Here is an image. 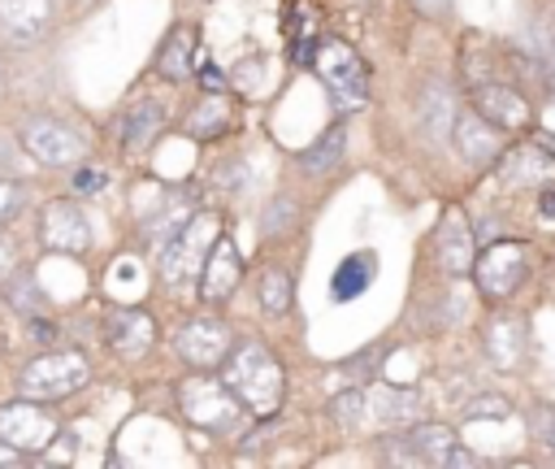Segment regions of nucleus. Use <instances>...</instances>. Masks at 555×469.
I'll list each match as a JSON object with an SVG mask.
<instances>
[{"instance_id": "f257e3e1", "label": "nucleus", "mask_w": 555, "mask_h": 469, "mask_svg": "<svg viewBox=\"0 0 555 469\" xmlns=\"http://www.w3.org/2000/svg\"><path fill=\"white\" fill-rule=\"evenodd\" d=\"M221 378H225V386L243 400V408H247L251 417L269 421V417L282 408L286 373H282V365L269 356L264 343H256V339L234 343V352L221 360Z\"/></svg>"}, {"instance_id": "f03ea898", "label": "nucleus", "mask_w": 555, "mask_h": 469, "mask_svg": "<svg viewBox=\"0 0 555 469\" xmlns=\"http://www.w3.org/2000/svg\"><path fill=\"white\" fill-rule=\"evenodd\" d=\"M178 408L191 426L225 434L243 421V400L225 386V378H208V373H191L178 382Z\"/></svg>"}, {"instance_id": "7ed1b4c3", "label": "nucleus", "mask_w": 555, "mask_h": 469, "mask_svg": "<svg viewBox=\"0 0 555 469\" xmlns=\"http://www.w3.org/2000/svg\"><path fill=\"white\" fill-rule=\"evenodd\" d=\"M217 239H221V217L217 213H191V221L160 248V278L173 282V287L199 278Z\"/></svg>"}, {"instance_id": "20e7f679", "label": "nucleus", "mask_w": 555, "mask_h": 469, "mask_svg": "<svg viewBox=\"0 0 555 469\" xmlns=\"http://www.w3.org/2000/svg\"><path fill=\"white\" fill-rule=\"evenodd\" d=\"M312 65H317L321 83L330 87L338 113H356V109L369 104V74H364V61L356 56L351 43H343V39H325V43L317 48Z\"/></svg>"}, {"instance_id": "39448f33", "label": "nucleus", "mask_w": 555, "mask_h": 469, "mask_svg": "<svg viewBox=\"0 0 555 469\" xmlns=\"http://www.w3.org/2000/svg\"><path fill=\"white\" fill-rule=\"evenodd\" d=\"M87 378H91V365L82 352H43L17 373V391L43 404V400H65Z\"/></svg>"}, {"instance_id": "423d86ee", "label": "nucleus", "mask_w": 555, "mask_h": 469, "mask_svg": "<svg viewBox=\"0 0 555 469\" xmlns=\"http://www.w3.org/2000/svg\"><path fill=\"white\" fill-rule=\"evenodd\" d=\"M529 274V243L520 239H494L477 265H473V278H477V291L490 300V304H503L512 300V291L525 282Z\"/></svg>"}, {"instance_id": "0eeeda50", "label": "nucleus", "mask_w": 555, "mask_h": 469, "mask_svg": "<svg viewBox=\"0 0 555 469\" xmlns=\"http://www.w3.org/2000/svg\"><path fill=\"white\" fill-rule=\"evenodd\" d=\"M56 434H61L56 417L48 408H39V400H30V395H22V400H13V404L0 408V439H9L26 456L48 452L56 443Z\"/></svg>"}, {"instance_id": "6e6552de", "label": "nucleus", "mask_w": 555, "mask_h": 469, "mask_svg": "<svg viewBox=\"0 0 555 469\" xmlns=\"http://www.w3.org/2000/svg\"><path fill=\"white\" fill-rule=\"evenodd\" d=\"M22 148H26L39 165H78V161L87 156L82 135H78L69 122L48 117V113H39V117H30V122L22 126Z\"/></svg>"}, {"instance_id": "1a4fd4ad", "label": "nucleus", "mask_w": 555, "mask_h": 469, "mask_svg": "<svg viewBox=\"0 0 555 469\" xmlns=\"http://www.w3.org/2000/svg\"><path fill=\"white\" fill-rule=\"evenodd\" d=\"M173 352L191 365V369H217L230 352H234V334L221 317H191L186 326H178L173 334Z\"/></svg>"}, {"instance_id": "9d476101", "label": "nucleus", "mask_w": 555, "mask_h": 469, "mask_svg": "<svg viewBox=\"0 0 555 469\" xmlns=\"http://www.w3.org/2000/svg\"><path fill=\"white\" fill-rule=\"evenodd\" d=\"M468 104L486 122H494L503 135H520V130L533 126V109H529V100L512 83H477L473 96H468Z\"/></svg>"}, {"instance_id": "9b49d317", "label": "nucleus", "mask_w": 555, "mask_h": 469, "mask_svg": "<svg viewBox=\"0 0 555 469\" xmlns=\"http://www.w3.org/2000/svg\"><path fill=\"white\" fill-rule=\"evenodd\" d=\"M473 243H477V234H473L464 208H460V204H447L442 217H438V230H434V256H438V265H442L451 278L473 274V265H477Z\"/></svg>"}, {"instance_id": "f8f14e48", "label": "nucleus", "mask_w": 555, "mask_h": 469, "mask_svg": "<svg viewBox=\"0 0 555 469\" xmlns=\"http://www.w3.org/2000/svg\"><path fill=\"white\" fill-rule=\"evenodd\" d=\"M39 239H43V248H52V252L78 256V252H87V243H91V226H87L82 208H78L69 195H61V200H48V204H43V213H39Z\"/></svg>"}, {"instance_id": "ddd939ff", "label": "nucleus", "mask_w": 555, "mask_h": 469, "mask_svg": "<svg viewBox=\"0 0 555 469\" xmlns=\"http://www.w3.org/2000/svg\"><path fill=\"white\" fill-rule=\"evenodd\" d=\"M238 282H243V256H238L234 239L221 234V239L212 243L204 269H199V300H204V304H225Z\"/></svg>"}, {"instance_id": "4468645a", "label": "nucleus", "mask_w": 555, "mask_h": 469, "mask_svg": "<svg viewBox=\"0 0 555 469\" xmlns=\"http://www.w3.org/2000/svg\"><path fill=\"white\" fill-rule=\"evenodd\" d=\"M104 334H108V347H113L117 356L139 360V356H147L152 343H156V321H152V313H143V308H113L108 321H104Z\"/></svg>"}, {"instance_id": "2eb2a0df", "label": "nucleus", "mask_w": 555, "mask_h": 469, "mask_svg": "<svg viewBox=\"0 0 555 469\" xmlns=\"http://www.w3.org/2000/svg\"><path fill=\"white\" fill-rule=\"evenodd\" d=\"M451 135H455V148H460V156L468 165H490L503 152V130L494 122H486L473 104L464 113H455V130Z\"/></svg>"}, {"instance_id": "dca6fc26", "label": "nucleus", "mask_w": 555, "mask_h": 469, "mask_svg": "<svg viewBox=\"0 0 555 469\" xmlns=\"http://www.w3.org/2000/svg\"><path fill=\"white\" fill-rule=\"evenodd\" d=\"M195 52H199V30H195L191 22L173 26V30L160 39V48H156V74H160L165 83H182V78H191V69H195Z\"/></svg>"}, {"instance_id": "f3484780", "label": "nucleus", "mask_w": 555, "mask_h": 469, "mask_svg": "<svg viewBox=\"0 0 555 469\" xmlns=\"http://www.w3.org/2000/svg\"><path fill=\"white\" fill-rule=\"evenodd\" d=\"M52 26V0H0V30L17 43H30L48 35Z\"/></svg>"}, {"instance_id": "a211bd4d", "label": "nucleus", "mask_w": 555, "mask_h": 469, "mask_svg": "<svg viewBox=\"0 0 555 469\" xmlns=\"http://www.w3.org/2000/svg\"><path fill=\"white\" fill-rule=\"evenodd\" d=\"M551 169H555V161H551V148H546V143L512 148L507 156H499V178L512 182V187H520V182H538V178H546Z\"/></svg>"}, {"instance_id": "6ab92c4d", "label": "nucleus", "mask_w": 555, "mask_h": 469, "mask_svg": "<svg viewBox=\"0 0 555 469\" xmlns=\"http://www.w3.org/2000/svg\"><path fill=\"white\" fill-rule=\"evenodd\" d=\"M408 439H412V452L421 465H451V456L460 452V434L442 421H421L408 430Z\"/></svg>"}, {"instance_id": "aec40b11", "label": "nucleus", "mask_w": 555, "mask_h": 469, "mask_svg": "<svg viewBox=\"0 0 555 469\" xmlns=\"http://www.w3.org/2000/svg\"><path fill=\"white\" fill-rule=\"evenodd\" d=\"M160 130H165V109L152 104V100H139V104L126 109V117L117 122V135H121V148H126V152L147 148Z\"/></svg>"}, {"instance_id": "412c9836", "label": "nucleus", "mask_w": 555, "mask_h": 469, "mask_svg": "<svg viewBox=\"0 0 555 469\" xmlns=\"http://www.w3.org/2000/svg\"><path fill=\"white\" fill-rule=\"evenodd\" d=\"M486 352L499 369H516L520 356H525V321L520 317H499L486 330Z\"/></svg>"}, {"instance_id": "4be33fe9", "label": "nucleus", "mask_w": 555, "mask_h": 469, "mask_svg": "<svg viewBox=\"0 0 555 469\" xmlns=\"http://www.w3.org/2000/svg\"><path fill=\"white\" fill-rule=\"evenodd\" d=\"M373 274H377V256L373 252H351L338 269H334V278H330V295L343 304V300H356V295H364V287L373 282Z\"/></svg>"}, {"instance_id": "5701e85b", "label": "nucleus", "mask_w": 555, "mask_h": 469, "mask_svg": "<svg viewBox=\"0 0 555 469\" xmlns=\"http://www.w3.org/2000/svg\"><path fill=\"white\" fill-rule=\"evenodd\" d=\"M343 156H347V130L343 126H330L312 148L299 152V169L304 174H334L343 165Z\"/></svg>"}, {"instance_id": "b1692460", "label": "nucleus", "mask_w": 555, "mask_h": 469, "mask_svg": "<svg viewBox=\"0 0 555 469\" xmlns=\"http://www.w3.org/2000/svg\"><path fill=\"white\" fill-rule=\"evenodd\" d=\"M230 126V104H225V91H204V100L186 113V135L195 139H212Z\"/></svg>"}, {"instance_id": "393cba45", "label": "nucleus", "mask_w": 555, "mask_h": 469, "mask_svg": "<svg viewBox=\"0 0 555 469\" xmlns=\"http://www.w3.org/2000/svg\"><path fill=\"white\" fill-rule=\"evenodd\" d=\"M191 213H195V208H191L182 195H169V200L160 204V213H147V217H143V234H147V243L165 248V243L191 221Z\"/></svg>"}, {"instance_id": "a878e982", "label": "nucleus", "mask_w": 555, "mask_h": 469, "mask_svg": "<svg viewBox=\"0 0 555 469\" xmlns=\"http://www.w3.org/2000/svg\"><path fill=\"white\" fill-rule=\"evenodd\" d=\"M421 122L429 135H451L455 130V113H451V96L442 83H429V91L421 96Z\"/></svg>"}, {"instance_id": "bb28decb", "label": "nucleus", "mask_w": 555, "mask_h": 469, "mask_svg": "<svg viewBox=\"0 0 555 469\" xmlns=\"http://www.w3.org/2000/svg\"><path fill=\"white\" fill-rule=\"evenodd\" d=\"M4 300H9L17 313H26V317H35V313L43 308V291H39V282H35L30 269H13V274L4 278Z\"/></svg>"}, {"instance_id": "cd10ccee", "label": "nucleus", "mask_w": 555, "mask_h": 469, "mask_svg": "<svg viewBox=\"0 0 555 469\" xmlns=\"http://www.w3.org/2000/svg\"><path fill=\"white\" fill-rule=\"evenodd\" d=\"M291 300H295V287H291V278H286V269H264L260 274V308L269 313V317H282L286 308H291Z\"/></svg>"}, {"instance_id": "c85d7f7f", "label": "nucleus", "mask_w": 555, "mask_h": 469, "mask_svg": "<svg viewBox=\"0 0 555 469\" xmlns=\"http://www.w3.org/2000/svg\"><path fill=\"white\" fill-rule=\"evenodd\" d=\"M373 417H382L386 426H395V421H408L412 413H416V395L412 391H395V386H382L377 395H373Z\"/></svg>"}, {"instance_id": "c756f323", "label": "nucleus", "mask_w": 555, "mask_h": 469, "mask_svg": "<svg viewBox=\"0 0 555 469\" xmlns=\"http://www.w3.org/2000/svg\"><path fill=\"white\" fill-rule=\"evenodd\" d=\"M291 230H295V204H291L286 195L269 200V204H264V213H260V234L278 239V234H291Z\"/></svg>"}, {"instance_id": "7c9ffc66", "label": "nucleus", "mask_w": 555, "mask_h": 469, "mask_svg": "<svg viewBox=\"0 0 555 469\" xmlns=\"http://www.w3.org/2000/svg\"><path fill=\"white\" fill-rule=\"evenodd\" d=\"M330 413H334L338 426H360L369 417V395L364 391H343V395L330 400Z\"/></svg>"}, {"instance_id": "2f4dec72", "label": "nucleus", "mask_w": 555, "mask_h": 469, "mask_svg": "<svg viewBox=\"0 0 555 469\" xmlns=\"http://www.w3.org/2000/svg\"><path fill=\"white\" fill-rule=\"evenodd\" d=\"M464 417L468 421H503V417H512V400H503V395H477V400H468L464 404Z\"/></svg>"}, {"instance_id": "473e14b6", "label": "nucleus", "mask_w": 555, "mask_h": 469, "mask_svg": "<svg viewBox=\"0 0 555 469\" xmlns=\"http://www.w3.org/2000/svg\"><path fill=\"white\" fill-rule=\"evenodd\" d=\"M533 434H538V443L546 447V456L555 460V408L542 404V408L533 413Z\"/></svg>"}, {"instance_id": "72a5a7b5", "label": "nucleus", "mask_w": 555, "mask_h": 469, "mask_svg": "<svg viewBox=\"0 0 555 469\" xmlns=\"http://www.w3.org/2000/svg\"><path fill=\"white\" fill-rule=\"evenodd\" d=\"M17 208H22V187H17L13 178H0V226L13 221Z\"/></svg>"}, {"instance_id": "f704fd0d", "label": "nucleus", "mask_w": 555, "mask_h": 469, "mask_svg": "<svg viewBox=\"0 0 555 469\" xmlns=\"http://www.w3.org/2000/svg\"><path fill=\"white\" fill-rule=\"evenodd\" d=\"M13 269H17V248L9 234H0V278H9Z\"/></svg>"}, {"instance_id": "c9c22d12", "label": "nucleus", "mask_w": 555, "mask_h": 469, "mask_svg": "<svg viewBox=\"0 0 555 469\" xmlns=\"http://www.w3.org/2000/svg\"><path fill=\"white\" fill-rule=\"evenodd\" d=\"M199 87H204V91H225V74L212 69V65H204V69H199Z\"/></svg>"}, {"instance_id": "e433bc0d", "label": "nucleus", "mask_w": 555, "mask_h": 469, "mask_svg": "<svg viewBox=\"0 0 555 469\" xmlns=\"http://www.w3.org/2000/svg\"><path fill=\"white\" fill-rule=\"evenodd\" d=\"M74 182H78V191H95V187H104L108 178H104V174H95V169H78V178H74Z\"/></svg>"}, {"instance_id": "4c0bfd02", "label": "nucleus", "mask_w": 555, "mask_h": 469, "mask_svg": "<svg viewBox=\"0 0 555 469\" xmlns=\"http://www.w3.org/2000/svg\"><path fill=\"white\" fill-rule=\"evenodd\" d=\"M30 334H35L39 343H52V339H56V326L43 321V317H30Z\"/></svg>"}, {"instance_id": "58836bf2", "label": "nucleus", "mask_w": 555, "mask_h": 469, "mask_svg": "<svg viewBox=\"0 0 555 469\" xmlns=\"http://www.w3.org/2000/svg\"><path fill=\"white\" fill-rule=\"evenodd\" d=\"M26 460V452H17L9 439H0V465H22Z\"/></svg>"}, {"instance_id": "ea45409f", "label": "nucleus", "mask_w": 555, "mask_h": 469, "mask_svg": "<svg viewBox=\"0 0 555 469\" xmlns=\"http://www.w3.org/2000/svg\"><path fill=\"white\" fill-rule=\"evenodd\" d=\"M538 200H542V204H538V208H542V217H555V187H542V195H538Z\"/></svg>"}, {"instance_id": "a19ab883", "label": "nucleus", "mask_w": 555, "mask_h": 469, "mask_svg": "<svg viewBox=\"0 0 555 469\" xmlns=\"http://www.w3.org/2000/svg\"><path fill=\"white\" fill-rule=\"evenodd\" d=\"M416 9L434 17V13H447V0H416Z\"/></svg>"}, {"instance_id": "79ce46f5", "label": "nucleus", "mask_w": 555, "mask_h": 469, "mask_svg": "<svg viewBox=\"0 0 555 469\" xmlns=\"http://www.w3.org/2000/svg\"><path fill=\"white\" fill-rule=\"evenodd\" d=\"M0 96H4V65H0Z\"/></svg>"}, {"instance_id": "37998d69", "label": "nucleus", "mask_w": 555, "mask_h": 469, "mask_svg": "<svg viewBox=\"0 0 555 469\" xmlns=\"http://www.w3.org/2000/svg\"><path fill=\"white\" fill-rule=\"evenodd\" d=\"M551 87H555V65H551Z\"/></svg>"}]
</instances>
